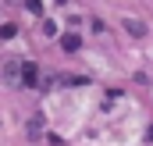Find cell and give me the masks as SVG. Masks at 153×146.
<instances>
[{"instance_id": "cell-1", "label": "cell", "mask_w": 153, "mask_h": 146, "mask_svg": "<svg viewBox=\"0 0 153 146\" xmlns=\"http://www.w3.org/2000/svg\"><path fill=\"white\" fill-rule=\"evenodd\" d=\"M25 82H29V86L36 82V64H25Z\"/></svg>"}, {"instance_id": "cell-2", "label": "cell", "mask_w": 153, "mask_h": 146, "mask_svg": "<svg viewBox=\"0 0 153 146\" xmlns=\"http://www.w3.org/2000/svg\"><path fill=\"white\" fill-rule=\"evenodd\" d=\"M125 29H128V32H135V36H143V25H139V22H125Z\"/></svg>"}, {"instance_id": "cell-3", "label": "cell", "mask_w": 153, "mask_h": 146, "mask_svg": "<svg viewBox=\"0 0 153 146\" xmlns=\"http://www.w3.org/2000/svg\"><path fill=\"white\" fill-rule=\"evenodd\" d=\"M39 128H43V118H39V114H36V118H32V125H29V132H32V136H36Z\"/></svg>"}]
</instances>
